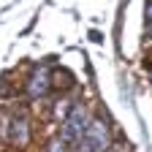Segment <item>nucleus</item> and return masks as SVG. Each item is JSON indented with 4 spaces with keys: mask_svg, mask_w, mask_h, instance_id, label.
Segmentation results:
<instances>
[{
    "mask_svg": "<svg viewBox=\"0 0 152 152\" xmlns=\"http://www.w3.org/2000/svg\"><path fill=\"white\" fill-rule=\"evenodd\" d=\"M46 152H68V144H63L60 139H54L52 144H49V149Z\"/></svg>",
    "mask_w": 152,
    "mask_h": 152,
    "instance_id": "5",
    "label": "nucleus"
},
{
    "mask_svg": "<svg viewBox=\"0 0 152 152\" xmlns=\"http://www.w3.org/2000/svg\"><path fill=\"white\" fill-rule=\"evenodd\" d=\"M144 14H147V22H152V0L147 3V8H144Z\"/></svg>",
    "mask_w": 152,
    "mask_h": 152,
    "instance_id": "6",
    "label": "nucleus"
},
{
    "mask_svg": "<svg viewBox=\"0 0 152 152\" xmlns=\"http://www.w3.org/2000/svg\"><path fill=\"white\" fill-rule=\"evenodd\" d=\"M8 139L14 147H25L30 141V122L25 114H14L11 122H8Z\"/></svg>",
    "mask_w": 152,
    "mask_h": 152,
    "instance_id": "3",
    "label": "nucleus"
},
{
    "mask_svg": "<svg viewBox=\"0 0 152 152\" xmlns=\"http://www.w3.org/2000/svg\"><path fill=\"white\" fill-rule=\"evenodd\" d=\"M111 144V130L103 120H92L82 141L76 144V152H109Z\"/></svg>",
    "mask_w": 152,
    "mask_h": 152,
    "instance_id": "2",
    "label": "nucleus"
},
{
    "mask_svg": "<svg viewBox=\"0 0 152 152\" xmlns=\"http://www.w3.org/2000/svg\"><path fill=\"white\" fill-rule=\"evenodd\" d=\"M49 87H52V82H49L46 68L38 65L33 71V76H30V82H27V95H30V98H41L44 92H49Z\"/></svg>",
    "mask_w": 152,
    "mask_h": 152,
    "instance_id": "4",
    "label": "nucleus"
},
{
    "mask_svg": "<svg viewBox=\"0 0 152 152\" xmlns=\"http://www.w3.org/2000/svg\"><path fill=\"white\" fill-rule=\"evenodd\" d=\"M90 122H92V117L87 114V109L84 106H76V109H71L68 114H65V120H63V125H60V139L63 144H79L82 141V136L87 133V128H90Z\"/></svg>",
    "mask_w": 152,
    "mask_h": 152,
    "instance_id": "1",
    "label": "nucleus"
},
{
    "mask_svg": "<svg viewBox=\"0 0 152 152\" xmlns=\"http://www.w3.org/2000/svg\"><path fill=\"white\" fill-rule=\"evenodd\" d=\"M149 25H152V22H149Z\"/></svg>",
    "mask_w": 152,
    "mask_h": 152,
    "instance_id": "7",
    "label": "nucleus"
}]
</instances>
